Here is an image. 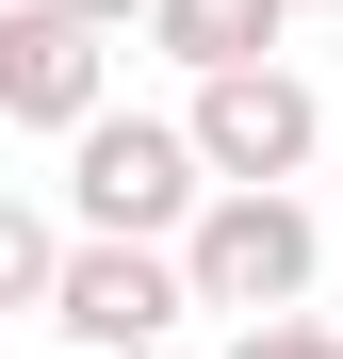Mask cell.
<instances>
[{
    "label": "cell",
    "mask_w": 343,
    "mask_h": 359,
    "mask_svg": "<svg viewBox=\"0 0 343 359\" xmlns=\"http://www.w3.org/2000/svg\"><path fill=\"white\" fill-rule=\"evenodd\" d=\"M311 278H327V229L295 212V180H213L196 229H180V294L196 311H311Z\"/></svg>",
    "instance_id": "cell-1"
},
{
    "label": "cell",
    "mask_w": 343,
    "mask_h": 359,
    "mask_svg": "<svg viewBox=\"0 0 343 359\" xmlns=\"http://www.w3.org/2000/svg\"><path fill=\"white\" fill-rule=\"evenodd\" d=\"M196 196H213V163H196L180 114H114V98H98L82 131H66V212L114 229V245H180Z\"/></svg>",
    "instance_id": "cell-2"
},
{
    "label": "cell",
    "mask_w": 343,
    "mask_h": 359,
    "mask_svg": "<svg viewBox=\"0 0 343 359\" xmlns=\"http://www.w3.org/2000/svg\"><path fill=\"white\" fill-rule=\"evenodd\" d=\"M180 311H196V294H180V245H114V229H82V245L49 262V327H66L82 359H98V343H180Z\"/></svg>",
    "instance_id": "cell-3"
},
{
    "label": "cell",
    "mask_w": 343,
    "mask_h": 359,
    "mask_svg": "<svg viewBox=\"0 0 343 359\" xmlns=\"http://www.w3.org/2000/svg\"><path fill=\"white\" fill-rule=\"evenodd\" d=\"M180 131H196V163H213V180H295L327 114H311V82L262 49V66H213V82H196V114H180Z\"/></svg>",
    "instance_id": "cell-4"
},
{
    "label": "cell",
    "mask_w": 343,
    "mask_h": 359,
    "mask_svg": "<svg viewBox=\"0 0 343 359\" xmlns=\"http://www.w3.org/2000/svg\"><path fill=\"white\" fill-rule=\"evenodd\" d=\"M98 66H114V33H82L66 0H17V17H0V114H17V131H82Z\"/></svg>",
    "instance_id": "cell-5"
},
{
    "label": "cell",
    "mask_w": 343,
    "mask_h": 359,
    "mask_svg": "<svg viewBox=\"0 0 343 359\" xmlns=\"http://www.w3.org/2000/svg\"><path fill=\"white\" fill-rule=\"evenodd\" d=\"M147 49H163V66H262V49H278V0H147Z\"/></svg>",
    "instance_id": "cell-6"
},
{
    "label": "cell",
    "mask_w": 343,
    "mask_h": 359,
    "mask_svg": "<svg viewBox=\"0 0 343 359\" xmlns=\"http://www.w3.org/2000/svg\"><path fill=\"white\" fill-rule=\"evenodd\" d=\"M49 262H66V245H49V212L0 196V311H49Z\"/></svg>",
    "instance_id": "cell-7"
},
{
    "label": "cell",
    "mask_w": 343,
    "mask_h": 359,
    "mask_svg": "<svg viewBox=\"0 0 343 359\" xmlns=\"http://www.w3.org/2000/svg\"><path fill=\"white\" fill-rule=\"evenodd\" d=\"M229 359H327V327H311V311H246V327H229Z\"/></svg>",
    "instance_id": "cell-8"
},
{
    "label": "cell",
    "mask_w": 343,
    "mask_h": 359,
    "mask_svg": "<svg viewBox=\"0 0 343 359\" xmlns=\"http://www.w3.org/2000/svg\"><path fill=\"white\" fill-rule=\"evenodd\" d=\"M66 17H82V33H131V17H147V0H66Z\"/></svg>",
    "instance_id": "cell-9"
},
{
    "label": "cell",
    "mask_w": 343,
    "mask_h": 359,
    "mask_svg": "<svg viewBox=\"0 0 343 359\" xmlns=\"http://www.w3.org/2000/svg\"><path fill=\"white\" fill-rule=\"evenodd\" d=\"M98 359H180V343H98Z\"/></svg>",
    "instance_id": "cell-10"
},
{
    "label": "cell",
    "mask_w": 343,
    "mask_h": 359,
    "mask_svg": "<svg viewBox=\"0 0 343 359\" xmlns=\"http://www.w3.org/2000/svg\"><path fill=\"white\" fill-rule=\"evenodd\" d=\"M278 17H311V0H278Z\"/></svg>",
    "instance_id": "cell-11"
},
{
    "label": "cell",
    "mask_w": 343,
    "mask_h": 359,
    "mask_svg": "<svg viewBox=\"0 0 343 359\" xmlns=\"http://www.w3.org/2000/svg\"><path fill=\"white\" fill-rule=\"evenodd\" d=\"M327 359H343V327H327Z\"/></svg>",
    "instance_id": "cell-12"
}]
</instances>
